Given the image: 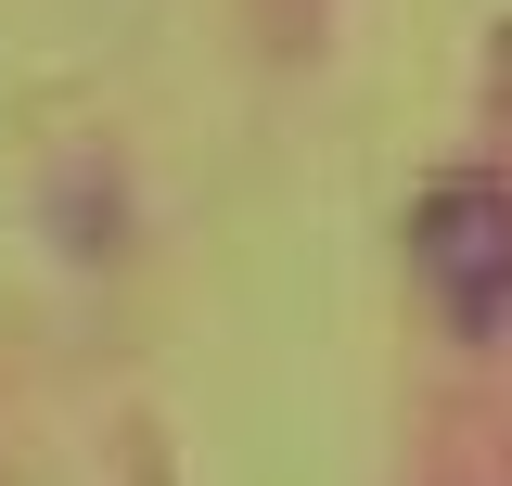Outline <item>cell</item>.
Masks as SVG:
<instances>
[{"label":"cell","instance_id":"obj_1","mask_svg":"<svg viewBox=\"0 0 512 486\" xmlns=\"http://www.w3.org/2000/svg\"><path fill=\"white\" fill-rule=\"evenodd\" d=\"M410 269H423V295H436L461 333H500L512 320V180L448 167V180L410 205Z\"/></svg>","mask_w":512,"mask_h":486}]
</instances>
